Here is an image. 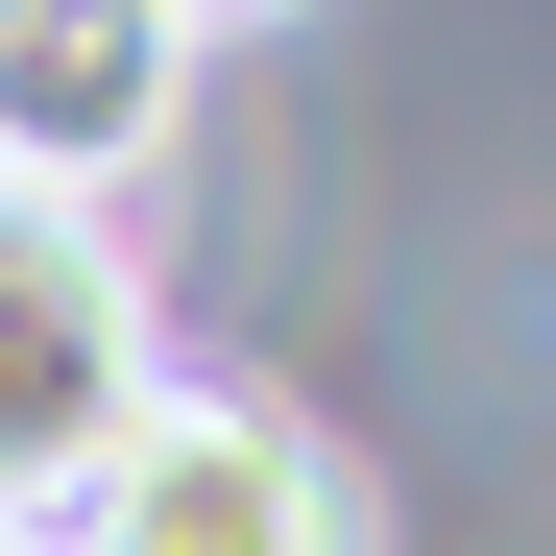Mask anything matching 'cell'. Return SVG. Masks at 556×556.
<instances>
[{"label":"cell","instance_id":"cell-4","mask_svg":"<svg viewBox=\"0 0 556 556\" xmlns=\"http://www.w3.org/2000/svg\"><path fill=\"white\" fill-rule=\"evenodd\" d=\"M169 25H266V0H169Z\"/></svg>","mask_w":556,"mask_h":556},{"label":"cell","instance_id":"cell-3","mask_svg":"<svg viewBox=\"0 0 556 556\" xmlns=\"http://www.w3.org/2000/svg\"><path fill=\"white\" fill-rule=\"evenodd\" d=\"M169 98H194V25L169 0H0V194L122 218V169L169 146Z\"/></svg>","mask_w":556,"mask_h":556},{"label":"cell","instance_id":"cell-1","mask_svg":"<svg viewBox=\"0 0 556 556\" xmlns=\"http://www.w3.org/2000/svg\"><path fill=\"white\" fill-rule=\"evenodd\" d=\"M169 388L146 363V242L73 194H0V532H49L122 459V412Z\"/></svg>","mask_w":556,"mask_h":556},{"label":"cell","instance_id":"cell-5","mask_svg":"<svg viewBox=\"0 0 556 556\" xmlns=\"http://www.w3.org/2000/svg\"><path fill=\"white\" fill-rule=\"evenodd\" d=\"M0 556H25V532H0Z\"/></svg>","mask_w":556,"mask_h":556},{"label":"cell","instance_id":"cell-2","mask_svg":"<svg viewBox=\"0 0 556 556\" xmlns=\"http://www.w3.org/2000/svg\"><path fill=\"white\" fill-rule=\"evenodd\" d=\"M25 556H363V484L315 459V412H266V388H146L122 459Z\"/></svg>","mask_w":556,"mask_h":556}]
</instances>
